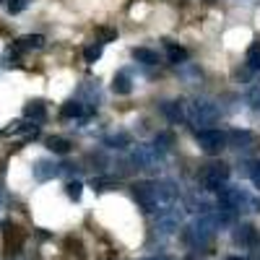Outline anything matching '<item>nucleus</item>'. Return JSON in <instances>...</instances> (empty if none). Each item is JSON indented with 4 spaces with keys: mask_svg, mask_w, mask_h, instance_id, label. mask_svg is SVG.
Masks as SVG:
<instances>
[{
    "mask_svg": "<svg viewBox=\"0 0 260 260\" xmlns=\"http://www.w3.org/2000/svg\"><path fill=\"white\" fill-rule=\"evenodd\" d=\"M226 143L232 146V148H255V143H257V138H255V133H250V130H232V133L226 136Z\"/></svg>",
    "mask_w": 260,
    "mask_h": 260,
    "instance_id": "8",
    "label": "nucleus"
},
{
    "mask_svg": "<svg viewBox=\"0 0 260 260\" xmlns=\"http://www.w3.org/2000/svg\"><path fill=\"white\" fill-rule=\"evenodd\" d=\"M6 6H8V11H11V13H21V11L26 8V0H8Z\"/></svg>",
    "mask_w": 260,
    "mask_h": 260,
    "instance_id": "26",
    "label": "nucleus"
},
{
    "mask_svg": "<svg viewBox=\"0 0 260 260\" xmlns=\"http://www.w3.org/2000/svg\"><path fill=\"white\" fill-rule=\"evenodd\" d=\"M96 37H99V42H115V39H117V29H110V26H96Z\"/></svg>",
    "mask_w": 260,
    "mask_h": 260,
    "instance_id": "22",
    "label": "nucleus"
},
{
    "mask_svg": "<svg viewBox=\"0 0 260 260\" xmlns=\"http://www.w3.org/2000/svg\"><path fill=\"white\" fill-rule=\"evenodd\" d=\"M45 143H47L50 151H55V154H68V151H71V141L68 138H60V136H50Z\"/></svg>",
    "mask_w": 260,
    "mask_h": 260,
    "instance_id": "15",
    "label": "nucleus"
},
{
    "mask_svg": "<svg viewBox=\"0 0 260 260\" xmlns=\"http://www.w3.org/2000/svg\"><path fill=\"white\" fill-rule=\"evenodd\" d=\"M24 117H26V120H34V122H42V120L47 117V107H45V102L34 99V102L24 104Z\"/></svg>",
    "mask_w": 260,
    "mask_h": 260,
    "instance_id": "11",
    "label": "nucleus"
},
{
    "mask_svg": "<svg viewBox=\"0 0 260 260\" xmlns=\"http://www.w3.org/2000/svg\"><path fill=\"white\" fill-rule=\"evenodd\" d=\"M185 117L192 125H213L221 117V110H219V104H213L211 99H192V102L185 104Z\"/></svg>",
    "mask_w": 260,
    "mask_h": 260,
    "instance_id": "3",
    "label": "nucleus"
},
{
    "mask_svg": "<svg viewBox=\"0 0 260 260\" xmlns=\"http://www.w3.org/2000/svg\"><path fill=\"white\" fill-rule=\"evenodd\" d=\"M143 260H169L167 255H154V257H143Z\"/></svg>",
    "mask_w": 260,
    "mask_h": 260,
    "instance_id": "28",
    "label": "nucleus"
},
{
    "mask_svg": "<svg viewBox=\"0 0 260 260\" xmlns=\"http://www.w3.org/2000/svg\"><path fill=\"white\" fill-rule=\"evenodd\" d=\"M159 151H161V154H167V151L172 148V146H175V136H172V133H159L156 136V143H154Z\"/></svg>",
    "mask_w": 260,
    "mask_h": 260,
    "instance_id": "20",
    "label": "nucleus"
},
{
    "mask_svg": "<svg viewBox=\"0 0 260 260\" xmlns=\"http://www.w3.org/2000/svg\"><path fill=\"white\" fill-rule=\"evenodd\" d=\"M229 260H247V257H229Z\"/></svg>",
    "mask_w": 260,
    "mask_h": 260,
    "instance_id": "29",
    "label": "nucleus"
},
{
    "mask_svg": "<svg viewBox=\"0 0 260 260\" xmlns=\"http://www.w3.org/2000/svg\"><path fill=\"white\" fill-rule=\"evenodd\" d=\"M57 175H60V164H55V161L39 159V161L34 164V177H37L39 182H47V180H52V177H57Z\"/></svg>",
    "mask_w": 260,
    "mask_h": 260,
    "instance_id": "9",
    "label": "nucleus"
},
{
    "mask_svg": "<svg viewBox=\"0 0 260 260\" xmlns=\"http://www.w3.org/2000/svg\"><path fill=\"white\" fill-rule=\"evenodd\" d=\"M0 3H8V0H0Z\"/></svg>",
    "mask_w": 260,
    "mask_h": 260,
    "instance_id": "30",
    "label": "nucleus"
},
{
    "mask_svg": "<svg viewBox=\"0 0 260 260\" xmlns=\"http://www.w3.org/2000/svg\"><path fill=\"white\" fill-rule=\"evenodd\" d=\"M133 57H136L138 62H143V65H156V62H159V55H156L154 50H146V47H136V50H133Z\"/></svg>",
    "mask_w": 260,
    "mask_h": 260,
    "instance_id": "17",
    "label": "nucleus"
},
{
    "mask_svg": "<svg viewBox=\"0 0 260 260\" xmlns=\"http://www.w3.org/2000/svg\"><path fill=\"white\" fill-rule=\"evenodd\" d=\"M195 138H198V146L206 151V154H221V148L226 146V136L221 133V130H213V127H206V130H198L195 133Z\"/></svg>",
    "mask_w": 260,
    "mask_h": 260,
    "instance_id": "6",
    "label": "nucleus"
},
{
    "mask_svg": "<svg viewBox=\"0 0 260 260\" xmlns=\"http://www.w3.org/2000/svg\"><path fill=\"white\" fill-rule=\"evenodd\" d=\"M60 115H62L65 120L81 117V115H83V104H81V102H65V104H62V110H60Z\"/></svg>",
    "mask_w": 260,
    "mask_h": 260,
    "instance_id": "18",
    "label": "nucleus"
},
{
    "mask_svg": "<svg viewBox=\"0 0 260 260\" xmlns=\"http://www.w3.org/2000/svg\"><path fill=\"white\" fill-rule=\"evenodd\" d=\"M247 65L252 71H260V45H252L247 50Z\"/></svg>",
    "mask_w": 260,
    "mask_h": 260,
    "instance_id": "21",
    "label": "nucleus"
},
{
    "mask_svg": "<svg viewBox=\"0 0 260 260\" xmlns=\"http://www.w3.org/2000/svg\"><path fill=\"white\" fill-rule=\"evenodd\" d=\"M83 57H86V62H96V60L102 57V45H91V47H86V50H83Z\"/></svg>",
    "mask_w": 260,
    "mask_h": 260,
    "instance_id": "24",
    "label": "nucleus"
},
{
    "mask_svg": "<svg viewBox=\"0 0 260 260\" xmlns=\"http://www.w3.org/2000/svg\"><path fill=\"white\" fill-rule=\"evenodd\" d=\"M115 187H117V182H115V180H107V177L94 180V190H115Z\"/></svg>",
    "mask_w": 260,
    "mask_h": 260,
    "instance_id": "25",
    "label": "nucleus"
},
{
    "mask_svg": "<svg viewBox=\"0 0 260 260\" xmlns=\"http://www.w3.org/2000/svg\"><path fill=\"white\" fill-rule=\"evenodd\" d=\"M42 45H45V37H42V34H26V37H21L13 47L18 52H26V50H39Z\"/></svg>",
    "mask_w": 260,
    "mask_h": 260,
    "instance_id": "13",
    "label": "nucleus"
},
{
    "mask_svg": "<svg viewBox=\"0 0 260 260\" xmlns=\"http://www.w3.org/2000/svg\"><path fill=\"white\" fill-rule=\"evenodd\" d=\"M167 55H169V62H177V65L187 60V50L180 45H172V42H167Z\"/></svg>",
    "mask_w": 260,
    "mask_h": 260,
    "instance_id": "19",
    "label": "nucleus"
},
{
    "mask_svg": "<svg viewBox=\"0 0 260 260\" xmlns=\"http://www.w3.org/2000/svg\"><path fill=\"white\" fill-rule=\"evenodd\" d=\"M221 221H224V219H219V216H211V213L198 216V219H195V221L187 226V232H185L187 242H190L192 247H206L213 237H216Z\"/></svg>",
    "mask_w": 260,
    "mask_h": 260,
    "instance_id": "2",
    "label": "nucleus"
},
{
    "mask_svg": "<svg viewBox=\"0 0 260 260\" xmlns=\"http://www.w3.org/2000/svg\"><path fill=\"white\" fill-rule=\"evenodd\" d=\"M161 112H164V117L172 120V122L187 120V117H185V102H164V104H161Z\"/></svg>",
    "mask_w": 260,
    "mask_h": 260,
    "instance_id": "10",
    "label": "nucleus"
},
{
    "mask_svg": "<svg viewBox=\"0 0 260 260\" xmlns=\"http://www.w3.org/2000/svg\"><path fill=\"white\" fill-rule=\"evenodd\" d=\"M234 242L242 247H257L260 245V232L252 224H242L234 229Z\"/></svg>",
    "mask_w": 260,
    "mask_h": 260,
    "instance_id": "7",
    "label": "nucleus"
},
{
    "mask_svg": "<svg viewBox=\"0 0 260 260\" xmlns=\"http://www.w3.org/2000/svg\"><path fill=\"white\" fill-rule=\"evenodd\" d=\"M133 195H136L138 206L146 213L164 211V208H172L177 203L175 182H136L133 185Z\"/></svg>",
    "mask_w": 260,
    "mask_h": 260,
    "instance_id": "1",
    "label": "nucleus"
},
{
    "mask_svg": "<svg viewBox=\"0 0 260 260\" xmlns=\"http://www.w3.org/2000/svg\"><path fill=\"white\" fill-rule=\"evenodd\" d=\"M257 110H260V107H257Z\"/></svg>",
    "mask_w": 260,
    "mask_h": 260,
    "instance_id": "31",
    "label": "nucleus"
},
{
    "mask_svg": "<svg viewBox=\"0 0 260 260\" xmlns=\"http://www.w3.org/2000/svg\"><path fill=\"white\" fill-rule=\"evenodd\" d=\"M161 159H164V154L151 143H138L133 151V164H138L141 169H159Z\"/></svg>",
    "mask_w": 260,
    "mask_h": 260,
    "instance_id": "5",
    "label": "nucleus"
},
{
    "mask_svg": "<svg viewBox=\"0 0 260 260\" xmlns=\"http://www.w3.org/2000/svg\"><path fill=\"white\" fill-rule=\"evenodd\" d=\"M130 89H133V81H130V76L125 71H120L115 76V81H112V91L120 94V96H125V94H130Z\"/></svg>",
    "mask_w": 260,
    "mask_h": 260,
    "instance_id": "14",
    "label": "nucleus"
},
{
    "mask_svg": "<svg viewBox=\"0 0 260 260\" xmlns=\"http://www.w3.org/2000/svg\"><path fill=\"white\" fill-rule=\"evenodd\" d=\"M229 180V167L224 161H211L201 169V185L208 190H219Z\"/></svg>",
    "mask_w": 260,
    "mask_h": 260,
    "instance_id": "4",
    "label": "nucleus"
},
{
    "mask_svg": "<svg viewBox=\"0 0 260 260\" xmlns=\"http://www.w3.org/2000/svg\"><path fill=\"white\" fill-rule=\"evenodd\" d=\"M250 177H252L255 187H260V161H255V164H252V169H250Z\"/></svg>",
    "mask_w": 260,
    "mask_h": 260,
    "instance_id": "27",
    "label": "nucleus"
},
{
    "mask_svg": "<svg viewBox=\"0 0 260 260\" xmlns=\"http://www.w3.org/2000/svg\"><path fill=\"white\" fill-rule=\"evenodd\" d=\"M3 240H6V247H8L11 252H16L18 245H21V232H18V226H13L11 221H3Z\"/></svg>",
    "mask_w": 260,
    "mask_h": 260,
    "instance_id": "12",
    "label": "nucleus"
},
{
    "mask_svg": "<svg viewBox=\"0 0 260 260\" xmlns=\"http://www.w3.org/2000/svg\"><path fill=\"white\" fill-rule=\"evenodd\" d=\"M65 192H68L71 201H81V192H83V185L76 180V182H68V187H65Z\"/></svg>",
    "mask_w": 260,
    "mask_h": 260,
    "instance_id": "23",
    "label": "nucleus"
},
{
    "mask_svg": "<svg viewBox=\"0 0 260 260\" xmlns=\"http://www.w3.org/2000/svg\"><path fill=\"white\" fill-rule=\"evenodd\" d=\"M130 143H133V141H130V136L122 133V130H120V133H112V136L104 138V146H110V148H127Z\"/></svg>",
    "mask_w": 260,
    "mask_h": 260,
    "instance_id": "16",
    "label": "nucleus"
}]
</instances>
